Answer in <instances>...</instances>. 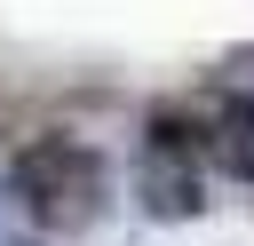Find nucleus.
I'll return each mask as SVG.
<instances>
[{"label":"nucleus","instance_id":"nucleus-1","mask_svg":"<svg viewBox=\"0 0 254 246\" xmlns=\"http://www.w3.org/2000/svg\"><path fill=\"white\" fill-rule=\"evenodd\" d=\"M16 190H24L48 222L79 230V222L103 206V159H95L87 143H71V135L24 143V151H16Z\"/></svg>","mask_w":254,"mask_h":246},{"label":"nucleus","instance_id":"nucleus-2","mask_svg":"<svg viewBox=\"0 0 254 246\" xmlns=\"http://www.w3.org/2000/svg\"><path fill=\"white\" fill-rule=\"evenodd\" d=\"M143 190H151V214H190V206H198V175H190V159H183V167H151Z\"/></svg>","mask_w":254,"mask_h":246}]
</instances>
